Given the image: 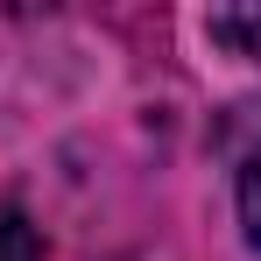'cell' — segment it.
Segmentation results:
<instances>
[{
	"instance_id": "obj_1",
	"label": "cell",
	"mask_w": 261,
	"mask_h": 261,
	"mask_svg": "<svg viewBox=\"0 0 261 261\" xmlns=\"http://www.w3.org/2000/svg\"><path fill=\"white\" fill-rule=\"evenodd\" d=\"M212 36L233 49V57H261V7H219Z\"/></svg>"
},
{
	"instance_id": "obj_2",
	"label": "cell",
	"mask_w": 261,
	"mask_h": 261,
	"mask_svg": "<svg viewBox=\"0 0 261 261\" xmlns=\"http://www.w3.org/2000/svg\"><path fill=\"white\" fill-rule=\"evenodd\" d=\"M0 261H43V240H36V226L14 212V205H0Z\"/></svg>"
},
{
	"instance_id": "obj_3",
	"label": "cell",
	"mask_w": 261,
	"mask_h": 261,
	"mask_svg": "<svg viewBox=\"0 0 261 261\" xmlns=\"http://www.w3.org/2000/svg\"><path fill=\"white\" fill-rule=\"evenodd\" d=\"M240 219H247V240L261 247V148L247 155V170H240Z\"/></svg>"
}]
</instances>
